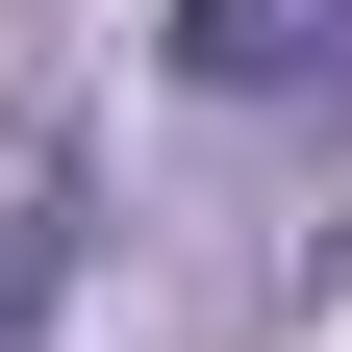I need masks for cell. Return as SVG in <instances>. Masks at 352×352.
I'll return each mask as SVG.
<instances>
[{
    "mask_svg": "<svg viewBox=\"0 0 352 352\" xmlns=\"http://www.w3.org/2000/svg\"><path fill=\"white\" fill-rule=\"evenodd\" d=\"M176 76H201V101H327L352 76V0H176Z\"/></svg>",
    "mask_w": 352,
    "mask_h": 352,
    "instance_id": "1",
    "label": "cell"
}]
</instances>
